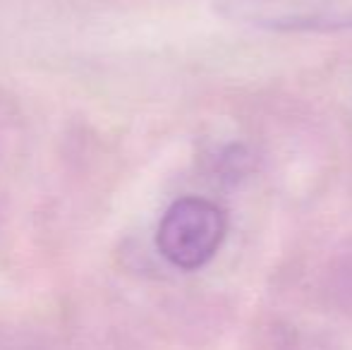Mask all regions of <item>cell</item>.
Masks as SVG:
<instances>
[{"label": "cell", "mask_w": 352, "mask_h": 350, "mask_svg": "<svg viewBox=\"0 0 352 350\" xmlns=\"http://www.w3.org/2000/svg\"><path fill=\"white\" fill-rule=\"evenodd\" d=\"M228 233L226 211L201 197H182L163 214L156 248L173 266L195 271L209 264Z\"/></svg>", "instance_id": "obj_1"}, {"label": "cell", "mask_w": 352, "mask_h": 350, "mask_svg": "<svg viewBox=\"0 0 352 350\" xmlns=\"http://www.w3.org/2000/svg\"><path fill=\"white\" fill-rule=\"evenodd\" d=\"M221 14L271 32L352 29V0H221Z\"/></svg>", "instance_id": "obj_2"}]
</instances>
